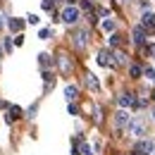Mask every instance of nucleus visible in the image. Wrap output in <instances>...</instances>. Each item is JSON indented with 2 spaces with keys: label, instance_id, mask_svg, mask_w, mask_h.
Segmentation results:
<instances>
[{
  "label": "nucleus",
  "instance_id": "1",
  "mask_svg": "<svg viewBox=\"0 0 155 155\" xmlns=\"http://www.w3.org/2000/svg\"><path fill=\"white\" fill-rule=\"evenodd\" d=\"M77 19H79V10H77V7H64L62 21H67V24H77Z\"/></svg>",
  "mask_w": 155,
  "mask_h": 155
},
{
  "label": "nucleus",
  "instance_id": "8",
  "mask_svg": "<svg viewBox=\"0 0 155 155\" xmlns=\"http://www.w3.org/2000/svg\"><path fill=\"white\" fill-rule=\"evenodd\" d=\"M86 84H88V88H93V91H100V84H98V79L93 74H88L86 77Z\"/></svg>",
  "mask_w": 155,
  "mask_h": 155
},
{
  "label": "nucleus",
  "instance_id": "10",
  "mask_svg": "<svg viewBox=\"0 0 155 155\" xmlns=\"http://www.w3.org/2000/svg\"><path fill=\"white\" fill-rule=\"evenodd\" d=\"M64 98H67V100H74V98H77V86H67V88H64Z\"/></svg>",
  "mask_w": 155,
  "mask_h": 155
},
{
  "label": "nucleus",
  "instance_id": "5",
  "mask_svg": "<svg viewBox=\"0 0 155 155\" xmlns=\"http://www.w3.org/2000/svg\"><path fill=\"white\" fill-rule=\"evenodd\" d=\"M98 62H100L103 67H110V64H115V62H112V55H110L107 50H103V53H98Z\"/></svg>",
  "mask_w": 155,
  "mask_h": 155
},
{
  "label": "nucleus",
  "instance_id": "2",
  "mask_svg": "<svg viewBox=\"0 0 155 155\" xmlns=\"http://www.w3.org/2000/svg\"><path fill=\"white\" fill-rule=\"evenodd\" d=\"M129 122H131V115L127 112V110H119L115 115V124L117 127H129Z\"/></svg>",
  "mask_w": 155,
  "mask_h": 155
},
{
  "label": "nucleus",
  "instance_id": "7",
  "mask_svg": "<svg viewBox=\"0 0 155 155\" xmlns=\"http://www.w3.org/2000/svg\"><path fill=\"white\" fill-rule=\"evenodd\" d=\"M134 41H136V43H143V41H146V31H143V26H136V29H134Z\"/></svg>",
  "mask_w": 155,
  "mask_h": 155
},
{
  "label": "nucleus",
  "instance_id": "4",
  "mask_svg": "<svg viewBox=\"0 0 155 155\" xmlns=\"http://www.w3.org/2000/svg\"><path fill=\"white\" fill-rule=\"evenodd\" d=\"M155 150V143L153 141H150V138H148V141H141V143H138V146H136V153H153Z\"/></svg>",
  "mask_w": 155,
  "mask_h": 155
},
{
  "label": "nucleus",
  "instance_id": "12",
  "mask_svg": "<svg viewBox=\"0 0 155 155\" xmlns=\"http://www.w3.org/2000/svg\"><path fill=\"white\" fill-rule=\"evenodd\" d=\"M103 31L112 34V31H115V21H112V19H105V21H103Z\"/></svg>",
  "mask_w": 155,
  "mask_h": 155
},
{
  "label": "nucleus",
  "instance_id": "17",
  "mask_svg": "<svg viewBox=\"0 0 155 155\" xmlns=\"http://www.w3.org/2000/svg\"><path fill=\"white\" fill-rule=\"evenodd\" d=\"M38 36H41V38H43V41H45V38H48V36H50V31H48V29H41V34H38Z\"/></svg>",
  "mask_w": 155,
  "mask_h": 155
},
{
  "label": "nucleus",
  "instance_id": "9",
  "mask_svg": "<svg viewBox=\"0 0 155 155\" xmlns=\"http://www.w3.org/2000/svg\"><path fill=\"white\" fill-rule=\"evenodd\" d=\"M141 19H143V26H155V15L153 12H146Z\"/></svg>",
  "mask_w": 155,
  "mask_h": 155
},
{
  "label": "nucleus",
  "instance_id": "22",
  "mask_svg": "<svg viewBox=\"0 0 155 155\" xmlns=\"http://www.w3.org/2000/svg\"><path fill=\"white\" fill-rule=\"evenodd\" d=\"M153 98H155V91H153Z\"/></svg>",
  "mask_w": 155,
  "mask_h": 155
},
{
  "label": "nucleus",
  "instance_id": "19",
  "mask_svg": "<svg viewBox=\"0 0 155 155\" xmlns=\"http://www.w3.org/2000/svg\"><path fill=\"white\" fill-rule=\"evenodd\" d=\"M110 43H112V45H117V43H119V36H117V34H112V36H110Z\"/></svg>",
  "mask_w": 155,
  "mask_h": 155
},
{
  "label": "nucleus",
  "instance_id": "18",
  "mask_svg": "<svg viewBox=\"0 0 155 155\" xmlns=\"http://www.w3.org/2000/svg\"><path fill=\"white\" fill-rule=\"evenodd\" d=\"M41 64H50V55H41Z\"/></svg>",
  "mask_w": 155,
  "mask_h": 155
},
{
  "label": "nucleus",
  "instance_id": "16",
  "mask_svg": "<svg viewBox=\"0 0 155 155\" xmlns=\"http://www.w3.org/2000/svg\"><path fill=\"white\" fill-rule=\"evenodd\" d=\"M146 77L150 79V81H155V69H146Z\"/></svg>",
  "mask_w": 155,
  "mask_h": 155
},
{
  "label": "nucleus",
  "instance_id": "3",
  "mask_svg": "<svg viewBox=\"0 0 155 155\" xmlns=\"http://www.w3.org/2000/svg\"><path fill=\"white\" fill-rule=\"evenodd\" d=\"M129 131H131V134L134 136H143L146 134V127H143V122H138V119H131V122H129Z\"/></svg>",
  "mask_w": 155,
  "mask_h": 155
},
{
  "label": "nucleus",
  "instance_id": "15",
  "mask_svg": "<svg viewBox=\"0 0 155 155\" xmlns=\"http://www.w3.org/2000/svg\"><path fill=\"white\" fill-rule=\"evenodd\" d=\"M26 19H29V24H38V15H29V17H26Z\"/></svg>",
  "mask_w": 155,
  "mask_h": 155
},
{
  "label": "nucleus",
  "instance_id": "20",
  "mask_svg": "<svg viewBox=\"0 0 155 155\" xmlns=\"http://www.w3.org/2000/svg\"><path fill=\"white\" fill-rule=\"evenodd\" d=\"M21 43H24V36H21V34H19V36L15 38V45H21Z\"/></svg>",
  "mask_w": 155,
  "mask_h": 155
},
{
  "label": "nucleus",
  "instance_id": "11",
  "mask_svg": "<svg viewBox=\"0 0 155 155\" xmlns=\"http://www.w3.org/2000/svg\"><path fill=\"white\" fill-rule=\"evenodd\" d=\"M7 26H10L12 31H21V19H10V21H7Z\"/></svg>",
  "mask_w": 155,
  "mask_h": 155
},
{
  "label": "nucleus",
  "instance_id": "6",
  "mask_svg": "<svg viewBox=\"0 0 155 155\" xmlns=\"http://www.w3.org/2000/svg\"><path fill=\"white\" fill-rule=\"evenodd\" d=\"M119 105H122V107L134 105V96H131V93H122V96H119Z\"/></svg>",
  "mask_w": 155,
  "mask_h": 155
},
{
  "label": "nucleus",
  "instance_id": "21",
  "mask_svg": "<svg viewBox=\"0 0 155 155\" xmlns=\"http://www.w3.org/2000/svg\"><path fill=\"white\" fill-rule=\"evenodd\" d=\"M0 29H2V17H0Z\"/></svg>",
  "mask_w": 155,
  "mask_h": 155
},
{
  "label": "nucleus",
  "instance_id": "13",
  "mask_svg": "<svg viewBox=\"0 0 155 155\" xmlns=\"http://www.w3.org/2000/svg\"><path fill=\"white\" fill-rule=\"evenodd\" d=\"M84 43H86V34L79 31V34H77V45H84Z\"/></svg>",
  "mask_w": 155,
  "mask_h": 155
},
{
  "label": "nucleus",
  "instance_id": "14",
  "mask_svg": "<svg viewBox=\"0 0 155 155\" xmlns=\"http://www.w3.org/2000/svg\"><path fill=\"white\" fill-rule=\"evenodd\" d=\"M129 72H131V77H138V74H141V67H138V64H131Z\"/></svg>",
  "mask_w": 155,
  "mask_h": 155
}]
</instances>
